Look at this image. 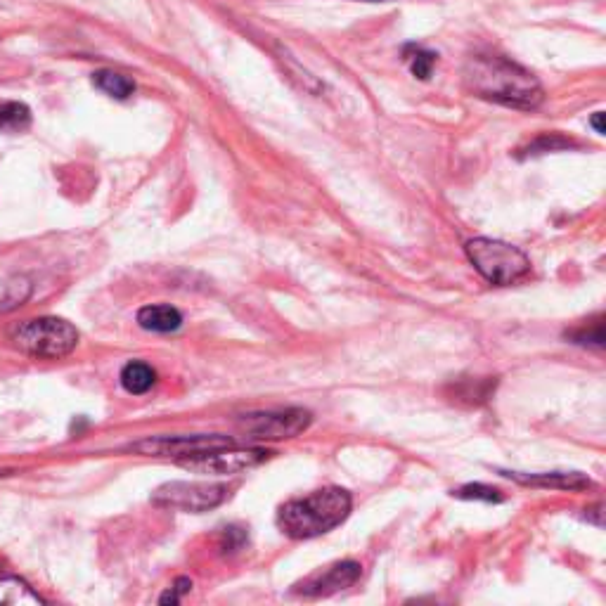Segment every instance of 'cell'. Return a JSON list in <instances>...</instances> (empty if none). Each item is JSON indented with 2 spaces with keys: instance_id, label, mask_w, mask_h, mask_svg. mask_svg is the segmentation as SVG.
<instances>
[{
  "instance_id": "11",
  "label": "cell",
  "mask_w": 606,
  "mask_h": 606,
  "mask_svg": "<svg viewBox=\"0 0 606 606\" xmlns=\"http://www.w3.org/2000/svg\"><path fill=\"white\" fill-rule=\"evenodd\" d=\"M138 325L147 332H176L180 325H183V315H180L178 308L173 306H164V303H157V306H145L138 311Z\"/></svg>"
},
{
  "instance_id": "13",
  "label": "cell",
  "mask_w": 606,
  "mask_h": 606,
  "mask_svg": "<svg viewBox=\"0 0 606 606\" xmlns=\"http://www.w3.org/2000/svg\"><path fill=\"white\" fill-rule=\"evenodd\" d=\"M121 386L128 393H133V396H140V393H147L154 386V382H157V372L152 370L150 365L147 363H128L124 370H121Z\"/></svg>"
},
{
  "instance_id": "8",
  "label": "cell",
  "mask_w": 606,
  "mask_h": 606,
  "mask_svg": "<svg viewBox=\"0 0 606 606\" xmlns=\"http://www.w3.org/2000/svg\"><path fill=\"white\" fill-rule=\"evenodd\" d=\"M225 446H235V438L221 434H199V436H157L145 438V441L133 443V453L147 457H173V460H185V457L209 453Z\"/></svg>"
},
{
  "instance_id": "3",
  "label": "cell",
  "mask_w": 606,
  "mask_h": 606,
  "mask_svg": "<svg viewBox=\"0 0 606 606\" xmlns=\"http://www.w3.org/2000/svg\"><path fill=\"white\" fill-rule=\"evenodd\" d=\"M12 344L29 358L60 360L79 344V330L62 318H34L12 330Z\"/></svg>"
},
{
  "instance_id": "15",
  "label": "cell",
  "mask_w": 606,
  "mask_h": 606,
  "mask_svg": "<svg viewBox=\"0 0 606 606\" xmlns=\"http://www.w3.org/2000/svg\"><path fill=\"white\" fill-rule=\"evenodd\" d=\"M31 126V109L24 102H0V133H24Z\"/></svg>"
},
{
  "instance_id": "9",
  "label": "cell",
  "mask_w": 606,
  "mask_h": 606,
  "mask_svg": "<svg viewBox=\"0 0 606 606\" xmlns=\"http://www.w3.org/2000/svg\"><path fill=\"white\" fill-rule=\"evenodd\" d=\"M360 578V564L356 562H339L327 569L325 573H315L301 585V592L308 597H320V595H332L344 588H351L353 583Z\"/></svg>"
},
{
  "instance_id": "12",
  "label": "cell",
  "mask_w": 606,
  "mask_h": 606,
  "mask_svg": "<svg viewBox=\"0 0 606 606\" xmlns=\"http://www.w3.org/2000/svg\"><path fill=\"white\" fill-rule=\"evenodd\" d=\"M43 599L17 576H0V606H36Z\"/></svg>"
},
{
  "instance_id": "20",
  "label": "cell",
  "mask_w": 606,
  "mask_h": 606,
  "mask_svg": "<svg viewBox=\"0 0 606 606\" xmlns=\"http://www.w3.org/2000/svg\"><path fill=\"white\" fill-rule=\"evenodd\" d=\"M573 337H576L580 341V344L604 346V325H602V320H597L592 330H580V332L573 334Z\"/></svg>"
},
{
  "instance_id": "10",
  "label": "cell",
  "mask_w": 606,
  "mask_h": 606,
  "mask_svg": "<svg viewBox=\"0 0 606 606\" xmlns=\"http://www.w3.org/2000/svg\"><path fill=\"white\" fill-rule=\"evenodd\" d=\"M507 479L521 483V486L535 488H557V491H588L592 481L578 472H545V474H521V472H502Z\"/></svg>"
},
{
  "instance_id": "1",
  "label": "cell",
  "mask_w": 606,
  "mask_h": 606,
  "mask_svg": "<svg viewBox=\"0 0 606 606\" xmlns=\"http://www.w3.org/2000/svg\"><path fill=\"white\" fill-rule=\"evenodd\" d=\"M464 86L476 98L505 107L535 109L543 102L538 79L517 62L500 55H474L464 67Z\"/></svg>"
},
{
  "instance_id": "21",
  "label": "cell",
  "mask_w": 606,
  "mask_h": 606,
  "mask_svg": "<svg viewBox=\"0 0 606 606\" xmlns=\"http://www.w3.org/2000/svg\"><path fill=\"white\" fill-rule=\"evenodd\" d=\"M592 126H595V131L602 135L604 133V126H602V112H597L595 116H592Z\"/></svg>"
},
{
  "instance_id": "5",
  "label": "cell",
  "mask_w": 606,
  "mask_h": 606,
  "mask_svg": "<svg viewBox=\"0 0 606 606\" xmlns=\"http://www.w3.org/2000/svg\"><path fill=\"white\" fill-rule=\"evenodd\" d=\"M230 488L225 483L202 481H171L152 493V505L171 512L202 514L228 500Z\"/></svg>"
},
{
  "instance_id": "4",
  "label": "cell",
  "mask_w": 606,
  "mask_h": 606,
  "mask_svg": "<svg viewBox=\"0 0 606 606\" xmlns=\"http://www.w3.org/2000/svg\"><path fill=\"white\" fill-rule=\"evenodd\" d=\"M467 259L472 266L486 277L491 285L505 287L519 282L521 277L528 275L531 270V261L526 259L524 251H519L512 244L500 240H488V237H476V240L467 242Z\"/></svg>"
},
{
  "instance_id": "16",
  "label": "cell",
  "mask_w": 606,
  "mask_h": 606,
  "mask_svg": "<svg viewBox=\"0 0 606 606\" xmlns=\"http://www.w3.org/2000/svg\"><path fill=\"white\" fill-rule=\"evenodd\" d=\"M403 57H405V62H408L410 72L422 81H427L431 72H434V67H436V53H431V50L422 48V45H408Z\"/></svg>"
},
{
  "instance_id": "14",
  "label": "cell",
  "mask_w": 606,
  "mask_h": 606,
  "mask_svg": "<svg viewBox=\"0 0 606 606\" xmlns=\"http://www.w3.org/2000/svg\"><path fill=\"white\" fill-rule=\"evenodd\" d=\"M93 83L114 100H128L135 93V83L124 74L112 72V69H102V72L95 74Z\"/></svg>"
},
{
  "instance_id": "2",
  "label": "cell",
  "mask_w": 606,
  "mask_h": 606,
  "mask_svg": "<svg viewBox=\"0 0 606 606\" xmlns=\"http://www.w3.org/2000/svg\"><path fill=\"white\" fill-rule=\"evenodd\" d=\"M348 514H351V495L344 488H322L306 498L285 502L277 512V526L289 538L308 540L344 524Z\"/></svg>"
},
{
  "instance_id": "17",
  "label": "cell",
  "mask_w": 606,
  "mask_h": 606,
  "mask_svg": "<svg viewBox=\"0 0 606 606\" xmlns=\"http://www.w3.org/2000/svg\"><path fill=\"white\" fill-rule=\"evenodd\" d=\"M455 498L460 500H483V502H502V495L498 488L483 486V483H467V486L453 491Z\"/></svg>"
},
{
  "instance_id": "6",
  "label": "cell",
  "mask_w": 606,
  "mask_h": 606,
  "mask_svg": "<svg viewBox=\"0 0 606 606\" xmlns=\"http://www.w3.org/2000/svg\"><path fill=\"white\" fill-rule=\"evenodd\" d=\"M273 453L263 448H235L225 446L218 450H209V453H199L185 460H178L180 467L188 469V472L202 474V476H232L247 472L251 467H259L261 462H266Z\"/></svg>"
},
{
  "instance_id": "7",
  "label": "cell",
  "mask_w": 606,
  "mask_h": 606,
  "mask_svg": "<svg viewBox=\"0 0 606 606\" xmlns=\"http://www.w3.org/2000/svg\"><path fill=\"white\" fill-rule=\"evenodd\" d=\"M311 424V412L301 408L273 410V412H254V415H244L237 427L242 434L254 441H282V438H294L301 431L308 429Z\"/></svg>"
},
{
  "instance_id": "19",
  "label": "cell",
  "mask_w": 606,
  "mask_h": 606,
  "mask_svg": "<svg viewBox=\"0 0 606 606\" xmlns=\"http://www.w3.org/2000/svg\"><path fill=\"white\" fill-rule=\"evenodd\" d=\"M192 590V580L190 578H178L176 585L166 592V595L159 597V604H178L180 599H183V595H188V592Z\"/></svg>"
},
{
  "instance_id": "18",
  "label": "cell",
  "mask_w": 606,
  "mask_h": 606,
  "mask_svg": "<svg viewBox=\"0 0 606 606\" xmlns=\"http://www.w3.org/2000/svg\"><path fill=\"white\" fill-rule=\"evenodd\" d=\"M31 294V285L29 280H24V277H17V280H12L8 287H5V296L0 299V311H10V308L22 306V301H27V296Z\"/></svg>"
}]
</instances>
